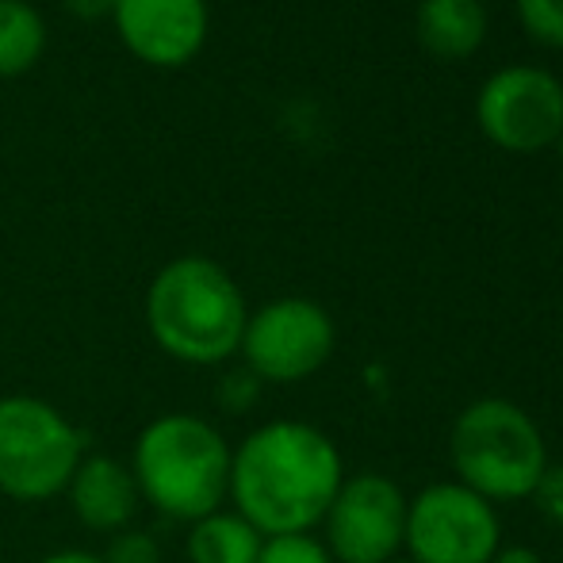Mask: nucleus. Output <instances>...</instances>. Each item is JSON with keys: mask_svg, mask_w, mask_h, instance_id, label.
I'll return each instance as SVG.
<instances>
[{"mask_svg": "<svg viewBox=\"0 0 563 563\" xmlns=\"http://www.w3.org/2000/svg\"><path fill=\"white\" fill-rule=\"evenodd\" d=\"M345 464L319 426L276 418L230 452V503L261 537L311 533L334 503Z\"/></svg>", "mask_w": 563, "mask_h": 563, "instance_id": "f257e3e1", "label": "nucleus"}, {"mask_svg": "<svg viewBox=\"0 0 563 563\" xmlns=\"http://www.w3.org/2000/svg\"><path fill=\"white\" fill-rule=\"evenodd\" d=\"M242 288L219 261L177 257L150 280L146 291V330L165 356L196 368L223 364L238 353L245 334Z\"/></svg>", "mask_w": 563, "mask_h": 563, "instance_id": "f03ea898", "label": "nucleus"}, {"mask_svg": "<svg viewBox=\"0 0 563 563\" xmlns=\"http://www.w3.org/2000/svg\"><path fill=\"white\" fill-rule=\"evenodd\" d=\"M227 438L200 415H162L142 426L131 475L139 498L173 521H200L230 495Z\"/></svg>", "mask_w": 563, "mask_h": 563, "instance_id": "7ed1b4c3", "label": "nucleus"}, {"mask_svg": "<svg viewBox=\"0 0 563 563\" xmlns=\"http://www.w3.org/2000/svg\"><path fill=\"white\" fill-rule=\"evenodd\" d=\"M449 460L456 483L490 506L526 503L552 464L533 415L503 395H487L460 410L449 433Z\"/></svg>", "mask_w": 563, "mask_h": 563, "instance_id": "20e7f679", "label": "nucleus"}, {"mask_svg": "<svg viewBox=\"0 0 563 563\" xmlns=\"http://www.w3.org/2000/svg\"><path fill=\"white\" fill-rule=\"evenodd\" d=\"M85 438L58 407L35 395L0 399V495L12 503H51L66 495Z\"/></svg>", "mask_w": 563, "mask_h": 563, "instance_id": "39448f33", "label": "nucleus"}, {"mask_svg": "<svg viewBox=\"0 0 563 563\" xmlns=\"http://www.w3.org/2000/svg\"><path fill=\"white\" fill-rule=\"evenodd\" d=\"M402 549L418 563H490L503 549L498 510L456 479L430 483L407 503Z\"/></svg>", "mask_w": 563, "mask_h": 563, "instance_id": "423d86ee", "label": "nucleus"}, {"mask_svg": "<svg viewBox=\"0 0 563 563\" xmlns=\"http://www.w3.org/2000/svg\"><path fill=\"white\" fill-rule=\"evenodd\" d=\"M334 319L314 299L288 296L257 307L245 319L242 353L245 368L261 384H303L334 356Z\"/></svg>", "mask_w": 563, "mask_h": 563, "instance_id": "0eeeda50", "label": "nucleus"}, {"mask_svg": "<svg viewBox=\"0 0 563 563\" xmlns=\"http://www.w3.org/2000/svg\"><path fill=\"white\" fill-rule=\"evenodd\" d=\"M475 119L495 146L537 154L563 134V81L541 66H503L483 81Z\"/></svg>", "mask_w": 563, "mask_h": 563, "instance_id": "6e6552de", "label": "nucleus"}, {"mask_svg": "<svg viewBox=\"0 0 563 563\" xmlns=\"http://www.w3.org/2000/svg\"><path fill=\"white\" fill-rule=\"evenodd\" d=\"M407 503L402 487L379 472L345 475L330 503L327 552L334 563H387L402 552L407 533Z\"/></svg>", "mask_w": 563, "mask_h": 563, "instance_id": "1a4fd4ad", "label": "nucleus"}, {"mask_svg": "<svg viewBox=\"0 0 563 563\" xmlns=\"http://www.w3.org/2000/svg\"><path fill=\"white\" fill-rule=\"evenodd\" d=\"M112 23L139 62L177 69L208 38V0H115Z\"/></svg>", "mask_w": 563, "mask_h": 563, "instance_id": "9d476101", "label": "nucleus"}, {"mask_svg": "<svg viewBox=\"0 0 563 563\" xmlns=\"http://www.w3.org/2000/svg\"><path fill=\"white\" fill-rule=\"evenodd\" d=\"M77 521L92 533H123L126 521L139 510V487H134L131 464L108 456V452H85L74 479L66 487Z\"/></svg>", "mask_w": 563, "mask_h": 563, "instance_id": "9b49d317", "label": "nucleus"}, {"mask_svg": "<svg viewBox=\"0 0 563 563\" xmlns=\"http://www.w3.org/2000/svg\"><path fill=\"white\" fill-rule=\"evenodd\" d=\"M418 38L438 58H467L487 38L483 0H422L418 4Z\"/></svg>", "mask_w": 563, "mask_h": 563, "instance_id": "f8f14e48", "label": "nucleus"}, {"mask_svg": "<svg viewBox=\"0 0 563 563\" xmlns=\"http://www.w3.org/2000/svg\"><path fill=\"white\" fill-rule=\"evenodd\" d=\"M265 537L234 510H216L188 526V563H257Z\"/></svg>", "mask_w": 563, "mask_h": 563, "instance_id": "ddd939ff", "label": "nucleus"}, {"mask_svg": "<svg viewBox=\"0 0 563 563\" xmlns=\"http://www.w3.org/2000/svg\"><path fill=\"white\" fill-rule=\"evenodd\" d=\"M46 46V23L23 0H0V77L27 74Z\"/></svg>", "mask_w": 563, "mask_h": 563, "instance_id": "4468645a", "label": "nucleus"}, {"mask_svg": "<svg viewBox=\"0 0 563 563\" xmlns=\"http://www.w3.org/2000/svg\"><path fill=\"white\" fill-rule=\"evenodd\" d=\"M526 35L541 46H563V0H514Z\"/></svg>", "mask_w": 563, "mask_h": 563, "instance_id": "2eb2a0df", "label": "nucleus"}, {"mask_svg": "<svg viewBox=\"0 0 563 563\" xmlns=\"http://www.w3.org/2000/svg\"><path fill=\"white\" fill-rule=\"evenodd\" d=\"M257 563H334V556L314 533H284L265 537Z\"/></svg>", "mask_w": 563, "mask_h": 563, "instance_id": "dca6fc26", "label": "nucleus"}, {"mask_svg": "<svg viewBox=\"0 0 563 563\" xmlns=\"http://www.w3.org/2000/svg\"><path fill=\"white\" fill-rule=\"evenodd\" d=\"M529 503L537 506V514H541L552 529H560V533H563V464L544 467V475L537 479Z\"/></svg>", "mask_w": 563, "mask_h": 563, "instance_id": "f3484780", "label": "nucleus"}, {"mask_svg": "<svg viewBox=\"0 0 563 563\" xmlns=\"http://www.w3.org/2000/svg\"><path fill=\"white\" fill-rule=\"evenodd\" d=\"M104 563H162V549L150 533H139V529H123V533L112 537L104 552Z\"/></svg>", "mask_w": 563, "mask_h": 563, "instance_id": "a211bd4d", "label": "nucleus"}, {"mask_svg": "<svg viewBox=\"0 0 563 563\" xmlns=\"http://www.w3.org/2000/svg\"><path fill=\"white\" fill-rule=\"evenodd\" d=\"M257 395H261V379L253 376L250 368H238V372H227V376L219 379L216 399L223 402L230 415H242V410H250L253 402H257Z\"/></svg>", "mask_w": 563, "mask_h": 563, "instance_id": "6ab92c4d", "label": "nucleus"}, {"mask_svg": "<svg viewBox=\"0 0 563 563\" xmlns=\"http://www.w3.org/2000/svg\"><path fill=\"white\" fill-rule=\"evenodd\" d=\"M490 563H541V556H537L529 544H503V549L490 556Z\"/></svg>", "mask_w": 563, "mask_h": 563, "instance_id": "aec40b11", "label": "nucleus"}, {"mask_svg": "<svg viewBox=\"0 0 563 563\" xmlns=\"http://www.w3.org/2000/svg\"><path fill=\"white\" fill-rule=\"evenodd\" d=\"M112 4L115 0H66V8L81 20H97V15H112Z\"/></svg>", "mask_w": 563, "mask_h": 563, "instance_id": "412c9836", "label": "nucleus"}, {"mask_svg": "<svg viewBox=\"0 0 563 563\" xmlns=\"http://www.w3.org/2000/svg\"><path fill=\"white\" fill-rule=\"evenodd\" d=\"M38 563H104V556H97V552H85V549H62V552L43 556Z\"/></svg>", "mask_w": 563, "mask_h": 563, "instance_id": "4be33fe9", "label": "nucleus"}, {"mask_svg": "<svg viewBox=\"0 0 563 563\" xmlns=\"http://www.w3.org/2000/svg\"><path fill=\"white\" fill-rule=\"evenodd\" d=\"M387 563H418V560H410V556H395V560H387Z\"/></svg>", "mask_w": 563, "mask_h": 563, "instance_id": "5701e85b", "label": "nucleus"}, {"mask_svg": "<svg viewBox=\"0 0 563 563\" xmlns=\"http://www.w3.org/2000/svg\"><path fill=\"white\" fill-rule=\"evenodd\" d=\"M556 150H560V162H563V134H560V139H556Z\"/></svg>", "mask_w": 563, "mask_h": 563, "instance_id": "b1692460", "label": "nucleus"}, {"mask_svg": "<svg viewBox=\"0 0 563 563\" xmlns=\"http://www.w3.org/2000/svg\"><path fill=\"white\" fill-rule=\"evenodd\" d=\"M560 563H563V560H560Z\"/></svg>", "mask_w": 563, "mask_h": 563, "instance_id": "393cba45", "label": "nucleus"}]
</instances>
